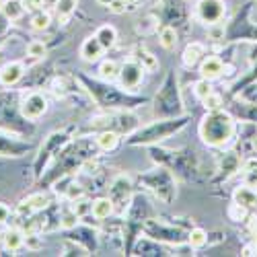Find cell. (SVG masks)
I'll use <instances>...</instances> for the list:
<instances>
[{
    "label": "cell",
    "instance_id": "6da1fadb",
    "mask_svg": "<svg viewBox=\"0 0 257 257\" xmlns=\"http://www.w3.org/2000/svg\"><path fill=\"white\" fill-rule=\"evenodd\" d=\"M200 136L208 146L220 148L234 136V119L222 109L208 111V115L200 123Z\"/></svg>",
    "mask_w": 257,
    "mask_h": 257
},
{
    "label": "cell",
    "instance_id": "7a4b0ae2",
    "mask_svg": "<svg viewBox=\"0 0 257 257\" xmlns=\"http://www.w3.org/2000/svg\"><path fill=\"white\" fill-rule=\"evenodd\" d=\"M185 125V119H165V121H155L151 125L142 127L140 132H136L130 140V144H151L163 138H169L171 134H175L177 130Z\"/></svg>",
    "mask_w": 257,
    "mask_h": 257
},
{
    "label": "cell",
    "instance_id": "3957f363",
    "mask_svg": "<svg viewBox=\"0 0 257 257\" xmlns=\"http://www.w3.org/2000/svg\"><path fill=\"white\" fill-rule=\"evenodd\" d=\"M142 183L151 191H155V196L159 200H163L165 204H169L171 200H173V196H175V181H173V177H171V173L167 169L151 171L148 175L142 177Z\"/></svg>",
    "mask_w": 257,
    "mask_h": 257
},
{
    "label": "cell",
    "instance_id": "277c9868",
    "mask_svg": "<svg viewBox=\"0 0 257 257\" xmlns=\"http://www.w3.org/2000/svg\"><path fill=\"white\" fill-rule=\"evenodd\" d=\"M46 111H48V99H46L44 93H39V91L27 93L23 97V101H21V115H23L25 119H29V121L39 119Z\"/></svg>",
    "mask_w": 257,
    "mask_h": 257
},
{
    "label": "cell",
    "instance_id": "5b68a950",
    "mask_svg": "<svg viewBox=\"0 0 257 257\" xmlns=\"http://www.w3.org/2000/svg\"><path fill=\"white\" fill-rule=\"evenodd\" d=\"M224 13H226L224 0H198V5H196V15L206 25L220 23L224 19Z\"/></svg>",
    "mask_w": 257,
    "mask_h": 257
},
{
    "label": "cell",
    "instance_id": "8992f818",
    "mask_svg": "<svg viewBox=\"0 0 257 257\" xmlns=\"http://www.w3.org/2000/svg\"><path fill=\"white\" fill-rule=\"evenodd\" d=\"M144 68L140 62H123L121 68H119V80H121V87L127 89V91H136L142 82V76H144Z\"/></svg>",
    "mask_w": 257,
    "mask_h": 257
},
{
    "label": "cell",
    "instance_id": "52a82bcc",
    "mask_svg": "<svg viewBox=\"0 0 257 257\" xmlns=\"http://www.w3.org/2000/svg\"><path fill=\"white\" fill-rule=\"evenodd\" d=\"M130 196H132V179L127 175H119L115 177V181L111 183L109 187V198L115 206H127L130 202Z\"/></svg>",
    "mask_w": 257,
    "mask_h": 257
},
{
    "label": "cell",
    "instance_id": "ba28073f",
    "mask_svg": "<svg viewBox=\"0 0 257 257\" xmlns=\"http://www.w3.org/2000/svg\"><path fill=\"white\" fill-rule=\"evenodd\" d=\"M25 76V64L23 62H9L0 68V84L3 87H13Z\"/></svg>",
    "mask_w": 257,
    "mask_h": 257
},
{
    "label": "cell",
    "instance_id": "9c48e42d",
    "mask_svg": "<svg viewBox=\"0 0 257 257\" xmlns=\"http://www.w3.org/2000/svg\"><path fill=\"white\" fill-rule=\"evenodd\" d=\"M48 204H50V198L46 194H33V196H29L27 200H23L19 204L17 212L21 214V216H29L31 212H39V210L48 208Z\"/></svg>",
    "mask_w": 257,
    "mask_h": 257
},
{
    "label": "cell",
    "instance_id": "30bf717a",
    "mask_svg": "<svg viewBox=\"0 0 257 257\" xmlns=\"http://www.w3.org/2000/svg\"><path fill=\"white\" fill-rule=\"evenodd\" d=\"M103 52H105V48L101 46V41L97 39V35L87 37L82 41V46H80V58L84 62H97L103 56Z\"/></svg>",
    "mask_w": 257,
    "mask_h": 257
},
{
    "label": "cell",
    "instance_id": "8fae6325",
    "mask_svg": "<svg viewBox=\"0 0 257 257\" xmlns=\"http://www.w3.org/2000/svg\"><path fill=\"white\" fill-rule=\"evenodd\" d=\"M200 72H202V78H208V80H214V78H218L222 76L224 72V64L220 58H206L202 60V66H200Z\"/></svg>",
    "mask_w": 257,
    "mask_h": 257
},
{
    "label": "cell",
    "instance_id": "7c38bea8",
    "mask_svg": "<svg viewBox=\"0 0 257 257\" xmlns=\"http://www.w3.org/2000/svg\"><path fill=\"white\" fill-rule=\"evenodd\" d=\"M234 204H239L245 210L257 208V191L253 187H249V185L239 187L237 191H234Z\"/></svg>",
    "mask_w": 257,
    "mask_h": 257
},
{
    "label": "cell",
    "instance_id": "4fadbf2b",
    "mask_svg": "<svg viewBox=\"0 0 257 257\" xmlns=\"http://www.w3.org/2000/svg\"><path fill=\"white\" fill-rule=\"evenodd\" d=\"M3 243H5V249H7V251L15 253V251H19L21 247L25 245V234L21 232L19 228H9V230L3 234Z\"/></svg>",
    "mask_w": 257,
    "mask_h": 257
},
{
    "label": "cell",
    "instance_id": "5bb4252c",
    "mask_svg": "<svg viewBox=\"0 0 257 257\" xmlns=\"http://www.w3.org/2000/svg\"><path fill=\"white\" fill-rule=\"evenodd\" d=\"M115 210V204L111 202V198H99L93 202V210L91 214L97 218V220H105V218H109L111 214Z\"/></svg>",
    "mask_w": 257,
    "mask_h": 257
},
{
    "label": "cell",
    "instance_id": "9a60e30c",
    "mask_svg": "<svg viewBox=\"0 0 257 257\" xmlns=\"http://www.w3.org/2000/svg\"><path fill=\"white\" fill-rule=\"evenodd\" d=\"M25 151H29V146L19 144L7 136H0V155L3 157H21Z\"/></svg>",
    "mask_w": 257,
    "mask_h": 257
},
{
    "label": "cell",
    "instance_id": "2e32d148",
    "mask_svg": "<svg viewBox=\"0 0 257 257\" xmlns=\"http://www.w3.org/2000/svg\"><path fill=\"white\" fill-rule=\"evenodd\" d=\"M95 142H97V146L101 148V151L109 153V151H115V148H117V144H119V134L113 132V130H103V132L95 138Z\"/></svg>",
    "mask_w": 257,
    "mask_h": 257
},
{
    "label": "cell",
    "instance_id": "e0dca14e",
    "mask_svg": "<svg viewBox=\"0 0 257 257\" xmlns=\"http://www.w3.org/2000/svg\"><path fill=\"white\" fill-rule=\"evenodd\" d=\"M204 58V46L202 44H189L183 50V64L187 68H194L198 62H202Z\"/></svg>",
    "mask_w": 257,
    "mask_h": 257
},
{
    "label": "cell",
    "instance_id": "ac0fdd59",
    "mask_svg": "<svg viewBox=\"0 0 257 257\" xmlns=\"http://www.w3.org/2000/svg\"><path fill=\"white\" fill-rule=\"evenodd\" d=\"M76 5H78V0H60L56 5V15H58V21L62 25H66L70 21V17L76 11Z\"/></svg>",
    "mask_w": 257,
    "mask_h": 257
},
{
    "label": "cell",
    "instance_id": "d6986e66",
    "mask_svg": "<svg viewBox=\"0 0 257 257\" xmlns=\"http://www.w3.org/2000/svg\"><path fill=\"white\" fill-rule=\"evenodd\" d=\"M220 171L224 173V177L234 175L237 171H241V159L237 153H226L224 159L220 161Z\"/></svg>",
    "mask_w": 257,
    "mask_h": 257
},
{
    "label": "cell",
    "instance_id": "ffe728a7",
    "mask_svg": "<svg viewBox=\"0 0 257 257\" xmlns=\"http://www.w3.org/2000/svg\"><path fill=\"white\" fill-rule=\"evenodd\" d=\"M0 11H3V15L9 21H19L21 17H23V13H25V7H23L21 0H7V3L0 7Z\"/></svg>",
    "mask_w": 257,
    "mask_h": 257
},
{
    "label": "cell",
    "instance_id": "44dd1931",
    "mask_svg": "<svg viewBox=\"0 0 257 257\" xmlns=\"http://www.w3.org/2000/svg\"><path fill=\"white\" fill-rule=\"evenodd\" d=\"M95 35H97V39L101 41V46H103L105 50H109V48L115 46V39H117V31H115V27H111V25H103V27H99V31H97Z\"/></svg>",
    "mask_w": 257,
    "mask_h": 257
},
{
    "label": "cell",
    "instance_id": "7402d4cb",
    "mask_svg": "<svg viewBox=\"0 0 257 257\" xmlns=\"http://www.w3.org/2000/svg\"><path fill=\"white\" fill-rule=\"evenodd\" d=\"M119 64L115 62V60H105L103 64H101V68H99V74H101V78H105V80H115V78H119Z\"/></svg>",
    "mask_w": 257,
    "mask_h": 257
},
{
    "label": "cell",
    "instance_id": "603a6c76",
    "mask_svg": "<svg viewBox=\"0 0 257 257\" xmlns=\"http://www.w3.org/2000/svg\"><path fill=\"white\" fill-rule=\"evenodd\" d=\"M159 39H161V46L165 50H173L177 46V31L173 27H163Z\"/></svg>",
    "mask_w": 257,
    "mask_h": 257
},
{
    "label": "cell",
    "instance_id": "cb8c5ba5",
    "mask_svg": "<svg viewBox=\"0 0 257 257\" xmlns=\"http://www.w3.org/2000/svg\"><path fill=\"white\" fill-rule=\"evenodd\" d=\"M243 177L249 187H257V161L251 159L243 165Z\"/></svg>",
    "mask_w": 257,
    "mask_h": 257
},
{
    "label": "cell",
    "instance_id": "d4e9b609",
    "mask_svg": "<svg viewBox=\"0 0 257 257\" xmlns=\"http://www.w3.org/2000/svg\"><path fill=\"white\" fill-rule=\"evenodd\" d=\"M52 23V15L46 13V11H39V13H33V19H31V27L35 31H44L48 29Z\"/></svg>",
    "mask_w": 257,
    "mask_h": 257
},
{
    "label": "cell",
    "instance_id": "484cf974",
    "mask_svg": "<svg viewBox=\"0 0 257 257\" xmlns=\"http://www.w3.org/2000/svg\"><path fill=\"white\" fill-rule=\"evenodd\" d=\"M206 241H208V234H206L204 228H191L189 234H187V243H189V247H194V249L204 247Z\"/></svg>",
    "mask_w": 257,
    "mask_h": 257
},
{
    "label": "cell",
    "instance_id": "4316f807",
    "mask_svg": "<svg viewBox=\"0 0 257 257\" xmlns=\"http://www.w3.org/2000/svg\"><path fill=\"white\" fill-rule=\"evenodd\" d=\"M138 62L142 64V68H144L146 72H155V70L159 68V60H157V56H153L151 52H146V50H142V52L138 54Z\"/></svg>",
    "mask_w": 257,
    "mask_h": 257
},
{
    "label": "cell",
    "instance_id": "83f0119b",
    "mask_svg": "<svg viewBox=\"0 0 257 257\" xmlns=\"http://www.w3.org/2000/svg\"><path fill=\"white\" fill-rule=\"evenodd\" d=\"M78 220H80V216H78V214L70 208V210H66V212L62 214V218H60V226H62V228H66V230H72V228H76Z\"/></svg>",
    "mask_w": 257,
    "mask_h": 257
},
{
    "label": "cell",
    "instance_id": "f1b7e54d",
    "mask_svg": "<svg viewBox=\"0 0 257 257\" xmlns=\"http://www.w3.org/2000/svg\"><path fill=\"white\" fill-rule=\"evenodd\" d=\"M194 91H196V97L200 99V101H204L210 93H212V87H210V80L208 78H202V80H198L196 84H194Z\"/></svg>",
    "mask_w": 257,
    "mask_h": 257
},
{
    "label": "cell",
    "instance_id": "f546056e",
    "mask_svg": "<svg viewBox=\"0 0 257 257\" xmlns=\"http://www.w3.org/2000/svg\"><path fill=\"white\" fill-rule=\"evenodd\" d=\"M202 103H204V107H206L208 111H216V109H220V105H222V97L212 91V93H210Z\"/></svg>",
    "mask_w": 257,
    "mask_h": 257
},
{
    "label": "cell",
    "instance_id": "4dcf8cb0",
    "mask_svg": "<svg viewBox=\"0 0 257 257\" xmlns=\"http://www.w3.org/2000/svg\"><path fill=\"white\" fill-rule=\"evenodd\" d=\"M72 210L78 214L80 218H84L87 214H91V210H93V204L91 202H87V200H74V204H72Z\"/></svg>",
    "mask_w": 257,
    "mask_h": 257
},
{
    "label": "cell",
    "instance_id": "1f68e13d",
    "mask_svg": "<svg viewBox=\"0 0 257 257\" xmlns=\"http://www.w3.org/2000/svg\"><path fill=\"white\" fill-rule=\"evenodd\" d=\"M27 56H31V58H44L46 56V46L41 44V41H31V44L27 46Z\"/></svg>",
    "mask_w": 257,
    "mask_h": 257
},
{
    "label": "cell",
    "instance_id": "d6a6232c",
    "mask_svg": "<svg viewBox=\"0 0 257 257\" xmlns=\"http://www.w3.org/2000/svg\"><path fill=\"white\" fill-rule=\"evenodd\" d=\"M27 13H39L44 11V0H21Z\"/></svg>",
    "mask_w": 257,
    "mask_h": 257
},
{
    "label": "cell",
    "instance_id": "836d02e7",
    "mask_svg": "<svg viewBox=\"0 0 257 257\" xmlns=\"http://www.w3.org/2000/svg\"><path fill=\"white\" fill-rule=\"evenodd\" d=\"M208 35L212 39H222L224 37V27L220 23H214V25H208Z\"/></svg>",
    "mask_w": 257,
    "mask_h": 257
},
{
    "label": "cell",
    "instance_id": "e575fe53",
    "mask_svg": "<svg viewBox=\"0 0 257 257\" xmlns=\"http://www.w3.org/2000/svg\"><path fill=\"white\" fill-rule=\"evenodd\" d=\"M245 212H247V210L241 208L239 204H232L230 210H228V214H230V218H232V220H241V218L245 216Z\"/></svg>",
    "mask_w": 257,
    "mask_h": 257
},
{
    "label": "cell",
    "instance_id": "d590c367",
    "mask_svg": "<svg viewBox=\"0 0 257 257\" xmlns=\"http://www.w3.org/2000/svg\"><path fill=\"white\" fill-rule=\"evenodd\" d=\"M25 245L29 247V249H41V241L37 239V234H25Z\"/></svg>",
    "mask_w": 257,
    "mask_h": 257
},
{
    "label": "cell",
    "instance_id": "8d00e7d4",
    "mask_svg": "<svg viewBox=\"0 0 257 257\" xmlns=\"http://www.w3.org/2000/svg\"><path fill=\"white\" fill-rule=\"evenodd\" d=\"M125 7H127L125 0H113V3L109 5V11L115 13V15H121V13L125 11Z\"/></svg>",
    "mask_w": 257,
    "mask_h": 257
},
{
    "label": "cell",
    "instance_id": "74e56055",
    "mask_svg": "<svg viewBox=\"0 0 257 257\" xmlns=\"http://www.w3.org/2000/svg\"><path fill=\"white\" fill-rule=\"evenodd\" d=\"M9 216H11L9 206H7V204H0V224L7 222V220H9Z\"/></svg>",
    "mask_w": 257,
    "mask_h": 257
},
{
    "label": "cell",
    "instance_id": "f35d334b",
    "mask_svg": "<svg viewBox=\"0 0 257 257\" xmlns=\"http://www.w3.org/2000/svg\"><path fill=\"white\" fill-rule=\"evenodd\" d=\"M7 21H9V19H7L3 13H0V33H5V29H7Z\"/></svg>",
    "mask_w": 257,
    "mask_h": 257
},
{
    "label": "cell",
    "instance_id": "ab89813d",
    "mask_svg": "<svg viewBox=\"0 0 257 257\" xmlns=\"http://www.w3.org/2000/svg\"><path fill=\"white\" fill-rule=\"evenodd\" d=\"M60 3V0H44V5H48V7H56Z\"/></svg>",
    "mask_w": 257,
    "mask_h": 257
},
{
    "label": "cell",
    "instance_id": "60d3db41",
    "mask_svg": "<svg viewBox=\"0 0 257 257\" xmlns=\"http://www.w3.org/2000/svg\"><path fill=\"white\" fill-rule=\"evenodd\" d=\"M97 3H99L101 7H109V5L113 3V0H97Z\"/></svg>",
    "mask_w": 257,
    "mask_h": 257
},
{
    "label": "cell",
    "instance_id": "b9f144b4",
    "mask_svg": "<svg viewBox=\"0 0 257 257\" xmlns=\"http://www.w3.org/2000/svg\"><path fill=\"white\" fill-rule=\"evenodd\" d=\"M0 243H3V234H0Z\"/></svg>",
    "mask_w": 257,
    "mask_h": 257
}]
</instances>
